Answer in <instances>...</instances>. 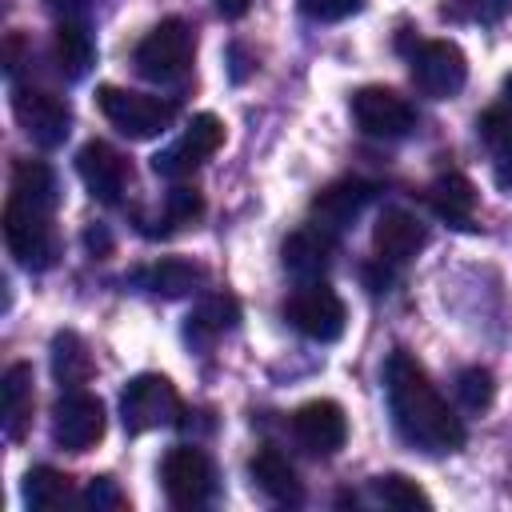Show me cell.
<instances>
[{
  "label": "cell",
  "mask_w": 512,
  "mask_h": 512,
  "mask_svg": "<svg viewBox=\"0 0 512 512\" xmlns=\"http://www.w3.org/2000/svg\"><path fill=\"white\" fill-rule=\"evenodd\" d=\"M24 504L36 512H52L60 504H68V476H60L56 468H28L24 476Z\"/></svg>",
  "instance_id": "obj_26"
},
{
  "label": "cell",
  "mask_w": 512,
  "mask_h": 512,
  "mask_svg": "<svg viewBox=\"0 0 512 512\" xmlns=\"http://www.w3.org/2000/svg\"><path fill=\"white\" fill-rule=\"evenodd\" d=\"M384 388H388L392 420H396V428L408 444H416L420 452H456V448H464L460 416L448 408V400L436 392L428 372L404 348H396L388 356Z\"/></svg>",
  "instance_id": "obj_1"
},
{
  "label": "cell",
  "mask_w": 512,
  "mask_h": 512,
  "mask_svg": "<svg viewBox=\"0 0 512 512\" xmlns=\"http://www.w3.org/2000/svg\"><path fill=\"white\" fill-rule=\"evenodd\" d=\"M428 244V228L404 212V208H384L376 228H372V248L380 256V264H408L420 248Z\"/></svg>",
  "instance_id": "obj_16"
},
{
  "label": "cell",
  "mask_w": 512,
  "mask_h": 512,
  "mask_svg": "<svg viewBox=\"0 0 512 512\" xmlns=\"http://www.w3.org/2000/svg\"><path fill=\"white\" fill-rule=\"evenodd\" d=\"M0 400H4V432L8 440H20L32 424V364H12L0 380Z\"/></svg>",
  "instance_id": "obj_19"
},
{
  "label": "cell",
  "mask_w": 512,
  "mask_h": 512,
  "mask_svg": "<svg viewBox=\"0 0 512 512\" xmlns=\"http://www.w3.org/2000/svg\"><path fill=\"white\" fill-rule=\"evenodd\" d=\"M428 204L452 228H472V220H476V188L464 172H440L428 184Z\"/></svg>",
  "instance_id": "obj_18"
},
{
  "label": "cell",
  "mask_w": 512,
  "mask_h": 512,
  "mask_svg": "<svg viewBox=\"0 0 512 512\" xmlns=\"http://www.w3.org/2000/svg\"><path fill=\"white\" fill-rule=\"evenodd\" d=\"M76 172H80L84 188H88L96 200H104V204H116V200L124 196L128 180H132L128 160H124L112 144H104V140H88V144L76 152Z\"/></svg>",
  "instance_id": "obj_14"
},
{
  "label": "cell",
  "mask_w": 512,
  "mask_h": 512,
  "mask_svg": "<svg viewBox=\"0 0 512 512\" xmlns=\"http://www.w3.org/2000/svg\"><path fill=\"white\" fill-rule=\"evenodd\" d=\"M200 212H204V200H200L196 188L176 184V188L168 192V200H164V216H168V224H192Z\"/></svg>",
  "instance_id": "obj_30"
},
{
  "label": "cell",
  "mask_w": 512,
  "mask_h": 512,
  "mask_svg": "<svg viewBox=\"0 0 512 512\" xmlns=\"http://www.w3.org/2000/svg\"><path fill=\"white\" fill-rule=\"evenodd\" d=\"M12 116L40 148H60L72 132L68 100L56 92H44V88H16L12 92Z\"/></svg>",
  "instance_id": "obj_8"
},
{
  "label": "cell",
  "mask_w": 512,
  "mask_h": 512,
  "mask_svg": "<svg viewBox=\"0 0 512 512\" xmlns=\"http://www.w3.org/2000/svg\"><path fill=\"white\" fill-rule=\"evenodd\" d=\"M240 320V304L228 296V292H212L196 304L192 312V332H204V336H220L228 328H236Z\"/></svg>",
  "instance_id": "obj_27"
},
{
  "label": "cell",
  "mask_w": 512,
  "mask_h": 512,
  "mask_svg": "<svg viewBox=\"0 0 512 512\" xmlns=\"http://www.w3.org/2000/svg\"><path fill=\"white\" fill-rule=\"evenodd\" d=\"M52 56H56V68H60L68 80H80V76L92 68V56H96L88 28H84L80 20H68V16H64V20L56 24V36H52Z\"/></svg>",
  "instance_id": "obj_21"
},
{
  "label": "cell",
  "mask_w": 512,
  "mask_h": 512,
  "mask_svg": "<svg viewBox=\"0 0 512 512\" xmlns=\"http://www.w3.org/2000/svg\"><path fill=\"white\" fill-rule=\"evenodd\" d=\"M220 144H224V124H220L212 112H200V116L188 120V128H184V136H180L176 144H168V148H160V152L152 156V172L164 176V180H184V176H192Z\"/></svg>",
  "instance_id": "obj_7"
},
{
  "label": "cell",
  "mask_w": 512,
  "mask_h": 512,
  "mask_svg": "<svg viewBox=\"0 0 512 512\" xmlns=\"http://www.w3.org/2000/svg\"><path fill=\"white\" fill-rule=\"evenodd\" d=\"M160 480H164V496L176 508H200V504H208V496L216 488L212 460L192 444L168 448V456L160 464Z\"/></svg>",
  "instance_id": "obj_9"
},
{
  "label": "cell",
  "mask_w": 512,
  "mask_h": 512,
  "mask_svg": "<svg viewBox=\"0 0 512 512\" xmlns=\"http://www.w3.org/2000/svg\"><path fill=\"white\" fill-rule=\"evenodd\" d=\"M280 256H284V268L304 284V280H320L324 272H328V264H332V236L324 232V228H296L288 240H284V248H280Z\"/></svg>",
  "instance_id": "obj_17"
},
{
  "label": "cell",
  "mask_w": 512,
  "mask_h": 512,
  "mask_svg": "<svg viewBox=\"0 0 512 512\" xmlns=\"http://www.w3.org/2000/svg\"><path fill=\"white\" fill-rule=\"evenodd\" d=\"M372 496L380 500V504H388V508H432V500H428V492L416 484V480H408V476H400V472H388V476H376L372 480Z\"/></svg>",
  "instance_id": "obj_28"
},
{
  "label": "cell",
  "mask_w": 512,
  "mask_h": 512,
  "mask_svg": "<svg viewBox=\"0 0 512 512\" xmlns=\"http://www.w3.org/2000/svg\"><path fill=\"white\" fill-rule=\"evenodd\" d=\"M8 196L24 200V204H32L40 212H52L56 200H60V188H56V176H52V168L44 160H20L12 168V192Z\"/></svg>",
  "instance_id": "obj_23"
},
{
  "label": "cell",
  "mask_w": 512,
  "mask_h": 512,
  "mask_svg": "<svg viewBox=\"0 0 512 512\" xmlns=\"http://www.w3.org/2000/svg\"><path fill=\"white\" fill-rule=\"evenodd\" d=\"M84 500H88L96 512H116V508H124V496H120L116 480H108V476H92L88 488H84Z\"/></svg>",
  "instance_id": "obj_31"
},
{
  "label": "cell",
  "mask_w": 512,
  "mask_h": 512,
  "mask_svg": "<svg viewBox=\"0 0 512 512\" xmlns=\"http://www.w3.org/2000/svg\"><path fill=\"white\" fill-rule=\"evenodd\" d=\"M412 80L432 100H452L468 80V60L452 40H424L412 52Z\"/></svg>",
  "instance_id": "obj_10"
},
{
  "label": "cell",
  "mask_w": 512,
  "mask_h": 512,
  "mask_svg": "<svg viewBox=\"0 0 512 512\" xmlns=\"http://www.w3.org/2000/svg\"><path fill=\"white\" fill-rule=\"evenodd\" d=\"M284 316L292 320V328L316 344H328V340H340L344 332V320H348V308L344 300L324 284V280H304L288 304H284Z\"/></svg>",
  "instance_id": "obj_6"
},
{
  "label": "cell",
  "mask_w": 512,
  "mask_h": 512,
  "mask_svg": "<svg viewBox=\"0 0 512 512\" xmlns=\"http://www.w3.org/2000/svg\"><path fill=\"white\" fill-rule=\"evenodd\" d=\"M360 8H364V0H300V12L308 20H344Z\"/></svg>",
  "instance_id": "obj_32"
},
{
  "label": "cell",
  "mask_w": 512,
  "mask_h": 512,
  "mask_svg": "<svg viewBox=\"0 0 512 512\" xmlns=\"http://www.w3.org/2000/svg\"><path fill=\"white\" fill-rule=\"evenodd\" d=\"M252 480L260 484V492H268L276 504H300L304 488L296 480V468L276 452V448H260L252 456Z\"/></svg>",
  "instance_id": "obj_20"
},
{
  "label": "cell",
  "mask_w": 512,
  "mask_h": 512,
  "mask_svg": "<svg viewBox=\"0 0 512 512\" xmlns=\"http://www.w3.org/2000/svg\"><path fill=\"white\" fill-rule=\"evenodd\" d=\"M376 196V188L368 180H356V176H344V180H332L328 188H320L312 196V224L324 228L328 236L332 232H344L364 208L368 200Z\"/></svg>",
  "instance_id": "obj_15"
},
{
  "label": "cell",
  "mask_w": 512,
  "mask_h": 512,
  "mask_svg": "<svg viewBox=\"0 0 512 512\" xmlns=\"http://www.w3.org/2000/svg\"><path fill=\"white\" fill-rule=\"evenodd\" d=\"M52 376L64 384V388H76V384H88L92 376V356L84 348V340L76 332H56L52 336Z\"/></svg>",
  "instance_id": "obj_25"
},
{
  "label": "cell",
  "mask_w": 512,
  "mask_h": 512,
  "mask_svg": "<svg viewBox=\"0 0 512 512\" xmlns=\"http://www.w3.org/2000/svg\"><path fill=\"white\" fill-rule=\"evenodd\" d=\"M248 4H252V0H216V8H220V16H228V20H236V16H244V12H248Z\"/></svg>",
  "instance_id": "obj_34"
},
{
  "label": "cell",
  "mask_w": 512,
  "mask_h": 512,
  "mask_svg": "<svg viewBox=\"0 0 512 512\" xmlns=\"http://www.w3.org/2000/svg\"><path fill=\"white\" fill-rule=\"evenodd\" d=\"M292 436L312 456H336L348 440V416L336 400H308L292 416Z\"/></svg>",
  "instance_id": "obj_13"
},
{
  "label": "cell",
  "mask_w": 512,
  "mask_h": 512,
  "mask_svg": "<svg viewBox=\"0 0 512 512\" xmlns=\"http://www.w3.org/2000/svg\"><path fill=\"white\" fill-rule=\"evenodd\" d=\"M48 4H52V8H60V12H76L84 0H48Z\"/></svg>",
  "instance_id": "obj_35"
},
{
  "label": "cell",
  "mask_w": 512,
  "mask_h": 512,
  "mask_svg": "<svg viewBox=\"0 0 512 512\" xmlns=\"http://www.w3.org/2000/svg\"><path fill=\"white\" fill-rule=\"evenodd\" d=\"M104 436V404L92 392H64L52 408V440L64 452H88Z\"/></svg>",
  "instance_id": "obj_12"
},
{
  "label": "cell",
  "mask_w": 512,
  "mask_h": 512,
  "mask_svg": "<svg viewBox=\"0 0 512 512\" xmlns=\"http://www.w3.org/2000/svg\"><path fill=\"white\" fill-rule=\"evenodd\" d=\"M4 244L16 256V264H24V268H32V272L52 268L56 256H60L52 212H40V208L8 196V204H4Z\"/></svg>",
  "instance_id": "obj_3"
},
{
  "label": "cell",
  "mask_w": 512,
  "mask_h": 512,
  "mask_svg": "<svg viewBox=\"0 0 512 512\" xmlns=\"http://www.w3.org/2000/svg\"><path fill=\"white\" fill-rule=\"evenodd\" d=\"M352 120L364 136H376V140H400L416 128L412 104L400 92L380 88V84H368L352 96Z\"/></svg>",
  "instance_id": "obj_11"
},
{
  "label": "cell",
  "mask_w": 512,
  "mask_h": 512,
  "mask_svg": "<svg viewBox=\"0 0 512 512\" xmlns=\"http://www.w3.org/2000/svg\"><path fill=\"white\" fill-rule=\"evenodd\" d=\"M120 420L128 432H152L180 420V396L176 384L160 372H140L128 380L120 396Z\"/></svg>",
  "instance_id": "obj_5"
},
{
  "label": "cell",
  "mask_w": 512,
  "mask_h": 512,
  "mask_svg": "<svg viewBox=\"0 0 512 512\" xmlns=\"http://www.w3.org/2000/svg\"><path fill=\"white\" fill-rule=\"evenodd\" d=\"M460 8L480 24H500L512 12V0H460Z\"/></svg>",
  "instance_id": "obj_33"
},
{
  "label": "cell",
  "mask_w": 512,
  "mask_h": 512,
  "mask_svg": "<svg viewBox=\"0 0 512 512\" xmlns=\"http://www.w3.org/2000/svg\"><path fill=\"white\" fill-rule=\"evenodd\" d=\"M96 104H100L104 120L116 132L132 136V140L160 136L172 124V116H176L172 100H160V96H148V92H132V88H116V84H104L96 92Z\"/></svg>",
  "instance_id": "obj_4"
},
{
  "label": "cell",
  "mask_w": 512,
  "mask_h": 512,
  "mask_svg": "<svg viewBox=\"0 0 512 512\" xmlns=\"http://www.w3.org/2000/svg\"><path fill=\"white\" fill-rule=\"evenodd\" d=\"M456 400L464 404V412H488L496 400V380L488 368H464L456 376Z\"/></svg>",
  "instance_id": "obj_29"
},
{
  "label": "cell",
  "mask_w": 512,
  "mask_h": 512,
  "mask_svg": "<svg viewBox=\"0 0 512 512\" xmlns=\"http://www.w3.org/2000/svg\"><path fill=\"white\" fill-rule=\"evenodd\" d=\"M476 128H480L484 144L492 148V176H496V184L504 192H512V116L492 108V112H484L476 120Z\"/></svg>",
  "instance_id": "obj_24"
},
{
  "label": "cell",
  "mask_w": 512,
  "mask_h": 512,
  "mask_svg": "<svg viewBox=\"0 0 512 512\" xmlns=\"http://www.w3.org/2000/svg\"><path fill=\"white\" fill-rule=\"evenodd\" d=\"M192 56H196V36L184 20H160L140 44H136V72L152 84H176L188 76L192 68Z\"/></svg>",
  "instance_id": "obj_2"
},
{
  "label": "cell",
  "mask_w": 512,
  "mask_h": 512,
  "mask_svg": "<svg viewBox=\"0 0 512 512\" xmlns=\"http://www.w3.org/2000/svg\"><path fill=\"white\" fill-rule=\"evenodd\" d=\"M500 96H504V108H508V112H512V76H508V80H504V88H500Z\"/></svg>",
  "instance_id": "obj_36"
},
{
  "label": "cell",
  "mask_w": 512,
  "mask_h": 512,
  "mask_svg": "<svg viewBox=\"0 0 512 512\" xmlns=\"http://www.w3.org/2000/svg\"><path fill=\"white\" fill-rule=\"evenodd\" d=\"M200 280H204V268L192 264V260H176V256L172 260H160V264H148V268L136 272V284H144L148 292L168 296V300L192 292Z\"/></svg>",
  "instance_id": "obj_22"
}]
</instances>
